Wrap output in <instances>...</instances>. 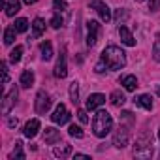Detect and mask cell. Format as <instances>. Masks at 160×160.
Returning a JSON list of instances; mask_svg holds the SVG:
<instances>
[{
	"instance_id": "cell-1",
	"label": "cell",
	"mask_w": 160,
	"mask_h": 160,
	"mask_svg": "<svg viewBox=\"0 0 160 160\" xmlns=\"http://www.w3.org/2000/svg\"><path fill=\"white\" fill-rule=\"evenodd\" d=\"M102 60L108 64L109 70H121L126 66V53L117 45H108L102 51Z\"/></svg>"
},
{
	"instance_id": "cell-2",
	"label": "cell",
	"mask_w": 160,
	"mask_h": 160,
	"mask_svg": "<svg viewBox=\"0 0 160 160\" xmlns=\"http://www.w3.org/2000/svg\"><path fill=\"white\" fill-rule=\"evenodd\" d=\"M111 130H113V119H111V115L108 111H104V109L96 111V115L92 119V132H94V136L96 138H106Z\"/></svg>"
},
{
	"instance_id": "cell-3",
	"label": "cell",
	"mask_w": 160,
	"mask_h": 160,
	"mask_svg": "<svg viewBox=\"0 0 160 160\" xmlns=\"http://www.w3.org/2000/svg\"><path fill=\"white\" fill-rule=\"evenodd\" d=\"M134 156L136 158H151L152 156V141H151V138H147V134H141L136 139Z\"/></svg>"
},
{
	"instance_id": "cell-4",
	"label": "cell",
	"mask_w": 160,
	"mask_h": 160,
	"mask_svg": "<svg viewBox=\"0 0 160 160\" xmlns=\"http://www.w3.org/2000/svg\"><path fill=\"white\" fill-rule=\"evenodd\" d=\"M128 138H130V122L128 124H121L117 128V132L113 134V145L117 149H122L128 145Z\"/></svg>"
},
{
	"instance_id": "cell-5",
	"label": "cell",
	"mask_w": 160,
	"mask_h": 160,
	"mask_svg": "<svg viewBox=\"0 0 160 160\" xmlns=\"http://www.w3.org/2000/svg\"><path fill=\"white\" fill-rule=\"evenodd\" d=\"M17 87H12L6 94H4V100H2V113L4 115H8L10 111H12V108L15 106V102H17Z\"/></svg>"
},
{
	"instance_id": "cell-6",
	"label": "cell",
	"mask_w": 160,
	"mask_h": 160,
	"mask_svg": "<svg viewBox=\"0 0 160 160\" xmlns=\"http://www.w3.org/2000/svg\"><path fill=\"white\" fill-rule=\"evenodd\" d=\"M49 108H51V96L45 91H40L38 96H36V113L43 115V113L49 111Z\"/></svg>"
},
{
	"instance_id": "cell-7",
	"label": "cell",
	"mask_w": 160,
	"mask_h": 160,
	"mask_svg": "<svg viewBox=\"0 0 160 160\" xmlns=\"http://www.w3.org/2000/svg\"><path fill=\"white\" fill-rule=\"evenodd\" d=\"M51 121H53L55 124H60V126L70 121V111L66 109L64 104H58V106L55 108V111H53V115H51Z\"/></svg>"
},
{
	"instance_id": "cell-8",
	"label": "cell",
	"mask_w": 160,
	"mask_h": 160,
	"mask_svg": "<svg viewBox=\"0 0 160 160\" xmlns=\"http://www.w3.org/2000/svg\"><path fill=\"white\" fill-rule=\"evenodd\" d=\"M87 45L89 47H94L96 45V38H98V32H100V23L98 21H89L87 23Z\"/></svg>"
},
{
	"instance_id": "cell-9",
	"label": "cell",
	"mask_w": 160,
	"mask_h": 160,
	"mask_svg": "<svg viewBox=\"0 0 160 160\" xmlns=\"http://www.w3.org/2000/svg\"><path fill=\"white\" fill-rule=\"evenodd\" d=\"M91 8H94V10L98 12L100 19H102L104 23H109V21H111V10L108 8V4L100 2V0H92V2H91Z\"/></svg>"
},
{
	"instance_id": "cell-10",
	"label": "cell",
	"mask_w": 160,
	"mask_h": 160,
	"mask_svg": "<svg viewBox=\"0 0 160 160\" xmlns=\"http://www.w3.org/2000/svg\"><path fill=\"white\" fill-rule=\"evenodd\" d=\"M68 73V66H66V55L60 53V57L57 58V66H55V77L58 79H64Z\"/></svg>"
},
{
	"instance_id": "cell-11",
	"label": "cell",
	"mask_w": 160,
	"mask_h": 160,
	"mask_svg": "<svg viewBox=\"0 0 160 160\" xmlns=\"http://www.w3.org/2000/svg\"><path fill=\"white\" fill-rule=\"evenodd\" d=\"M102 104H106V96L104 94H100V92H94V94H91L89 98H87V109H98Z\"/></svg>"
},
{
	"instance_id": "cell-12",
	"label": "cell",
	"mask_w": 160,
	"mask_h": 160,
	"mask_svg": "<svg viewBox=\"0 0 160 160\" xmlns=\"http://www.w3.org/2000/svg\"><path fill=\"white\" fill-rule=\"evenodd\" d=\"M119 36H121V42L124 43V45H128V47H134L136 45V40H134V36H132V32L128 30V27H119Z\"/></svg>"
},
{
	"instance_id": "cell-13",
	"label": "cell",
	"mask_w": 160,
	"mask_h": 160,
	"mask_svg": "<svg viewBox=\"0 0 160 160\" xmlns=\"http://www.w3.org/2000/svg\"><path fill=\"white\" fill-rule=\"evenodd\" d=\"M38 130H40V121L38 119H32V121H28L27 124H25V136L27 138H34L36 134H38Z\"/></svg>"
},
{
	"instance_id": "cell-14",
	"label": "cell",
	"mask_w": 160,
	"mask_h": 160,
	"mask_svg": "<svg viewBox=\"0 0 160 160\" xmlns=\"http://www.w3.org/2000/svg\"><path fill=\"white\" fill-rule=\"evenodd\" d=\"M19 83H21V87H25V89H30V87L34 85V72H32V70H25V72L21 73Z\"/></svg>"
},
{
	"instance_id": "cell-15",
	"label": "cell",
	"mask_w": 160,
	"mask_h": 160,
	"mask_svg": "<svg viewBox=\"0 0 160 160\" xmlns=\"http://www.w3.org/2000/svg\"><path fill=\"white\" fill-rule=\"evenodd\" d=\"M134 104L143 108V109H152V98L151 94H139L138 98H134Z\"/></svg>"
},
{
	"instance_id": "cell-16",
	"label": "cell",
	"mask_w": 160,
	"mask_h": 160,
	"mask_svg": "<svg viewBox=\"0 0 160 160\" xmlns=\"http://www.w3.org/2000/svg\"><path fill=\"white\" fill-rule=\"evenodd\" d=\"M43 32H45V21L42 17H36L34 23H32V36L34 38H40Z\"/></svg>"
},
{
	"instance_id": "cell-17",
	"label": "cell",
	"mask_w": 160,
	"mask_h": 160,
	"mask_svg": "<svg viewBox=\"0 0 160 160\" xmlns=\"http://www.w3.org/2000/svg\"><path fill=\"white\" fill-rule=\"evenodd\" d=\"M4 10H6V15L8 17H13L19 10H21V4H19V0H6V6H4Z\"/></svg>"
},
{
	"instance_id": "cell-18",
	"label": "cell",
	"mask_w": 160,
	"mask_h": 160,
	"mask_svg": "<svg viewBox=\"0 0 160 160\" xmlns=\"http://www.w3.org/2000/svg\"><path fill=\"white\" fill-rule=\"evenodd\" d=\"M53 154H55L57 158H66V156H70V154H72V145L62 143V145H58V147H55V149H53Z\"/></svg>"
},
{
	"instance_id": "cell-19",
	"label": "cell",
	"mask_w": 160,
	"mask_h": 160,
	"mask_svg": "<svg viewBox=\"0 0 160 160\" xmlns=\"http://www.w3.org/2000/svg\"><path fill=\"white\" fill-rule=\"evenodd\" d=\"M121 85H124V89L132 92V91L138 89V79H136V75H124L121 79Z\"/></svg>"
},
{
	"instance_id": "cell-20",
	"label": "cell",
	"mask_w": 160,
	"mask_h": 160,
	"mask_svg": "<svg viewBox=\"0 0 160 160\" xmlns=\"http://www.w3.org/2000/svg\"><path fill=\"white\" fill-rule=\"evenodd\" d=\"M40 51H42V60H51L53 58V45H51V42H43L42 45H40Z\"/></svg>"
},
{
	"instance_id": "cell-21",
	"label": "cell",
	"mask_w": 160,
	"mask_h": 160,
	"mask_svg": "<svg viewBox=\"0 0 160 160\" xmlns=\"http://www.w3.org/2000/svg\"><path fill=\"white\" fill-rule=\"evenodd\" d=\"M43 139H45L47 143H55L57 139H60V132L55 130V128H45V132H43Z\"/></svg>"
},
{
	"instance_id": "cell-22",
	"label": "cell",
	"mask_w": 160,
	"mask_h": 160,
	"mask_svg": "<svg viewBox=\"0 0 160 160\" xmlns=\"http://www.w3.org/2000/svg\"><path fill=\"white\" fill-rule=\"evenodd\" d=\"M124 102H126V96H124L121 91H113V92H111V104H113V106L121 108Z\"/></svg>"
},
{
	"instance_id": "cell-23",
	"label": "cell",
	"mask_w": 160,
	"mask_h": 160,
	"mask_svg": "<svg viewBox=\"0 0 160 160\" xmlns=\"http://www.w3.org/2000/svg\"><path fill=\"white\" fill-rule=\"evenodd\" d=\"M15 34H17L15 27H10V28H6V32H4V43H6V45H12V43L15 42Z\"/></svg>"
},
{
	"instance_id": "cell-24",
	"label": "cell",
	"mask_w": 160,
	"mask_h": 160,
	"mask_svg": "<svg viewBox=\"0 0 160 160\" xmlns=\"http://www.w3.org/2000/svg\"><path fill=\"white\" fill-rule=\"evenodd\" d=\"M70 100H72V104H77L79 102V87H77V81H72L70 83Z\"/></svg>"
},
{
	"instance_id": "cell-25",
	"label": "cell",
	"mask_w": 160,
	"mask_h": 160,
	"mask_svg": "<svg viewBox=\"0 0 160 160\" xmlns=\"http://www.w3.org/2000/svg\"><path fill=\"white\" fill-rule=\"evenodd\" d=\"M13 27H15L17 32H27V30H28V21H27L25 17H19V19L13 23Z\"/></svg>"
},
{
	"instance_id": "cell-26",
	"label": "cell",
	"mask_w": 160,
	"mask_h": 160,
	"mask_svg": "<svg viewBox=\"0 0 160 160\" xmlns=\"http://www.w3.org/2000/svg\"><path fill=\"white\" fill-rule=\"evenodd\" d=\"M21 57H23V45H15V49L10 53V60L15 64V62L21 60Z\"/></svg>"
},
{
	"instance_id": "cell-27",
	"label": "cell",
	"mask_w": 160,
	"mask_h": 160,
	"mask_svg": "<svg viewBox=\"0 0 160 160\" xmlns=\"http://www.w3.org/2000/svg\"><path fill=\"white\" fill-rule=\"evenodd\" d=\"M68 134H70L72 138H77V139L83 138V130H81V126H77V124H72V126L68 128Z\"/></svg>"
},
{
	"instance_id": "cell-28",
	"label": "cell",
	"mask_w": 160,
	"mask_h": 160,
	"mask_svg": "<svg viewBox=\"0 0 160 160\" xmlns=\"http://www.w3.org/2000/svg\"><path fill=\"white\" fill-rule=\"evenodd\" d=\"M12 158H19V160H23V158H25L23 143H21V141H15V149H13V152H12Z\"/></svg>"
},
{
	"instance_id": "cell-29",
	"label": "cell",
	"mask_w": 160,
	"mask_h": 160,
	"mask_svg": "<svg viewBox=\"0 0 160 160\" xmlns=\"http://www.w3.org/2000/svg\"><path fill=\"white\" fill-rule=\"evenodd\" d=\"M53 8H55V12H64L66 8H68V4H66V0H55L53 2Z\"/></svg>"
},
{
	"instance_id": "cell-30",
	"label": "cell",
	"mask_w": 160,
	"mask_h": 160,
	"mask_svg": "<svg viewBox=\"0 0 160 160\" xmlns=\"http://www.w3.org/2000/svg\"><path fill=\"white\" fill-rule=\"evenodd\" d=\"M152 58L156 62H160V40H156L154 45H152Z\"/></svg>"
},
{
	"instance_id": "cell-31",
	"label": "cell",
	"mask_w": 160,
	"mask_h": 160,
	"mask_svg": "<svg viewBox=\"0 0 160 160\" xmlns=\"http://www.w3.org/2000/svg\"><path fill=\"white\" fill-rule=\"evenodd\" d=\"M49 25H51L53 28H60V27H62V17H60V15H55V17L49 21Z\"/></svg>"
},
{
	"instance_id": "cell-32",
	"label": "cell",
	"mask_w": 160,
	"mask_h": 160,
	"mask_svg": "<svg viewBox=\"0 0 160 160\" xmlns=\"http://www.w3.org/2000/svg\"><path fill=\"white\" fill-rule=\"evenodd\" d=\"M77 119L81 121L83 124H87V122H89V115H87V111H85V109H79V111H77Z\"/></svg>"
},
{
	"instance_id": "cell-33",
	"label": "cell",
	"mask_w": 160,
	"mask_h": 160,
	"mask_svg": "<svg viewBox=\"0 0 160 160\" xmlns=\"http://www.w3.org/2000/svg\"><path fill=\"white\" fill-rule=\"evenodd\" d=\"M106 70H109V68H108V64H106L104 60H100V62L94 66V72H96V73H104Z\"/></svg>"
},
{
	"instance_id": "cell-34",
	"label": "cell",
	"mask_w": 160,
	"mask_h": 160,
	"mask_svg": "<svg viewBox=\"0 0 160 160\" xmlns=\"http://www.w3.org/2000/svg\"><path fill=\"white\" fill-rule=\"evenodd\" d=\"M160 8V0H151V2H149V10L151 12H156Z\"/></svg>"
},
{
	"instance_id": "cell-35",
	"label": "cell",
	"mask_w": 160,
	"mask_h": 160,
	"mask_svg": "<svg viewBox=\"0 0 160 160\" xmlns=\"http://www.w3.org/2000/svg\"><path fill=\"white\" fill-rule=\"evenodd\" d=\"M2 73H4L2 81H4V83H8V81H10V77H8V64H6V62H2Z\"/></svg>"
},
{
	"instance_id": "cell-36",
	"label": "cell",
	"mask_w": 160,
	"mask_h": 160,
	"mask_svg": "<svg viewBox=\"0 0 160 160\" xmlns=\"http://www.w3.org/2000/svg\"><path fill=\"white\" fill-rule=\"evenodd\" d=\"M8 126H10V128H15V126H17V119H15V117H12V119L8 121Z\"/></svg>"
},
{
	"instance_id": "cell-37",
	"label": "cell",
	"mask_w": 160,
	"mask_h": 160,
	"mask_svg": "<svg viewBox=\"0 0 160 160\" xmlns=\"http://www.w3.org/2000/svg\"><path fill=\"white\" fill-rule=\"evenodd\" d=\"M115 17L121 21V17H126V13H124V12H121V10H117V15H115Z\"/></svg>"
},
{
	"instance_id": "cell-38",
	"label": "cell",
	"mask_w": 160,
	"mask_h": 160,
	"mask_svg": "<svg viewBox=\"0 0 160 160\" xmlns=\"http://www.w3.org/2000/svg\"><path fill=\"white\" fill-rule=\"evenodd\" d=\"M73 156H75V158H89V154H81V152H75Z\"/></svg>"
},
{
	"instance_id": "cell-39",
	"label": "cell",
	"mask_w": 160,
	"mask_h": 160,
	"mask_svg": "<svg viewBox=\"0 0 160 160\" xmlns=\"http://www.w3.org/2000/svg\"><path fill=\"white\" fill-rule=\"evenodd\" d=\"M36 2H38V0H25L27 6H32V4H36Z\"/></svg>"
},
{
	"instance_id": "cell-40",
	"label": "cell",
	"mask_w": 160,
	"mask_h": 160,
	"mask_svg": "<svg viewBox=\"0 0 160 160\" xmlns=\"http://www.w3.org/2000/svg\"><path fill=\"white\" fill-rule=\"evenodd\" d=\"M158 138H160V128H158Z\"/></svg>"
},
{
	"instance_id": "cell-41",
	"label": "cell",
	"mask_w": 160,
	"mask_h": 160,
	"mask_svg": "<svg viewBox=\"0 0 160 160\" xmlns=\"http://www.w3.org/2000/svg\"><path fill=\"white\" fill-rule=\"evenodd\" d=\"M136 2H143V0H136Z\"/></svg>"
},
{
	"instance_id": "cell-42",
	"label": "cell",
	"mask_w": 160,
	"mask_h": 160,
	"mask_svg": "<svg viewBox=\"0 0 160 160\" xmlns=\"http://www.w3.org/2000/svg\"><path fill=\"white\" fill-rule=\"evenodd\" d=\"M158 94H160V89H158Z\"/></svg>"
}]
</instances>
